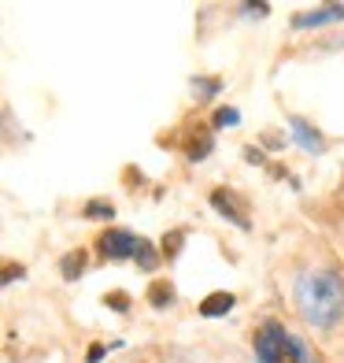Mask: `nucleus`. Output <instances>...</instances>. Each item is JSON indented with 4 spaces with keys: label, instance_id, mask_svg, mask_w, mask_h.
Returning a JSON list of instances; mask_svg holds the SVG:
<instances>
[{
    "label": "nucleus",
    "instance_id": "obj_2",
    "mask_svg": "<svg viewBox=\"0 0 344 363\" xmlns=\"http://www.w3.org/2000/svg\"><path fill=\"white\" fill-rule=\"evenodd\" d=\"M285 341H289V334H285V326L277 323V319L259 323L256 337H252L256 359H259V363H282V356H285Z\"/></svg>",
    "mask_w": 344,
    "mask_h": 363
},
{
    "label": "nucleus",
    "instance_id": "obj_1",
    "mask_svg": "<svg viewBox=\"0 0 344 363\" xmlns=\"http://www.w3.org/2000/svg\"><path fill=\"white\" fill-rule=\"evenodd\" d=\"M297 308L315 330H330L344 315V278L333 267H315L297 278Z\"/></svg>",
    "mask_w": 344,
    "mask_h": 363
},
{
    "label": "nucleus",
    "instance_id": "obj_12",
    "mask_svg": "<svg viewBox=\"0 0 344 363\" xmlns=\"http://www.w3.org/2000/svg\"><path fill=\"white\" fill-rule=\"evenodd\" d=\"M156 263H159V256H156V249H152V241H144V238H141V249H137V267H141V271H156Z\"/></svg>",
    "mask_w": 344,
    "mask_h": 363
},
{
    "label": "nucleus",
    "instance_id": "obj_20",
    "mask_svg": "<svg viewBox=\"0 0 344 363\" xmlns=\"http://www.w3.org/2000/svg\"><path fill=\"white\" fill-rule=\"evenodd\" d=\"M101 356H104V345H93V349H89V363H96Z\"/></svg>",
    "mask_w": 344,
    "mask_h": 363
},
{
    "label": "nucleus",
    "instance_id": "obj_19",
    "mask_svg": "<svg viewBox=\"0 0 344 363\" xmlns=\"http://www.w3.org/2000/svg\"><path fill=\"white\" fill-rule=\"evenodd\" d=\"M244 11L248 15H267V4H244Z\"/></svg>",
    "mask_w": 344,
    "mask_h": 363
},
{
    "label": "nucleus",
    "instance_id": "obj_14",
    "mask_svg": "<svg viewBox=\"0 0 344 363\" xmlns=\"http://www.w3.org/2000/svg\"><path fill=\"white\" fill-rule=\"evenodd\" d=\"M182 245H185V230H171V234L163 238V256H167V259H174Z\"/></svg>",
    "mask_w": 344,
    "mask_h": 363
},
{
    "label": "nucleus",
    "instance_id": "obj_8",
    "mask_svg": "<svg viewBox=\"0 0 344 363\" xmlns=\"http://www.w3.org/2000/svg\"><path fill=\"white\" fill-rule=\"evenodd\" d=\"M81 271H86V252H81V249H74V252H67L59 259V274L67 278V282H78Z\"/></svg>",
    "mask_w": 344,
    "mask_h": 363
},
{
    "label": "nucleus",
    "instance_id": "obj_15",
    "mask_svg": "<svg viewBox=\"0 0 344 363\" xmlns=\"http://www.w3.org/2000/svg\"><path fill=\"white\" fill-rule=\"evenodd\" d=\"M285 356H289L292 363H311V356H307V349H304V341L292 337V334H289V341H285Z\"/></svg>",
    "mask_w": 344,
    "mask_h": 363
},
{
    "label": "nucleus",
    "instance_id": "obj_16",
    "mask_svg": "<svg viewBox=\"0 0 344 363\" xmlns=\"http://www.w3.org/2000/svg\"><path fill=\"white\" fill-rule=\"evenodd\" d=\"M234 123H241V111L237 108H219L215 111V126H234Z\"/></svg>",
    "mask_w": 344,
    "mask_h": 363
},
{
    "label": "nucleus",
    "instance_id": "obj_17",
    "mask_svg": "<svg viewBox=\"0 0 344 363\" xmlns=\"http://www.w3.org/2000/svg\"><path fill=\"white\" fill-rule=\"evenodd\" d=\"M104 304H111L115 311H130V296H126V293H108Z\"/></svg>",
    "mask_w": 344,
    "mask_h": 363
},
{
    "label": "nucleus",
    "instance_id": "obj_7",
    "mask_svg": "<svg viewBox=\"0 0 344 363\" xmlns=\"http://www.w3.org/2000/svg\"><path fill=\"white\" fill-rule=\"evenodd\" d=\"M234 308V293H211V296H204L200 301V315L204 319H219V315H226V311Z\"/></svg>",
    "mask_w": 344,
    "mask_h": 363
},
{
    "label": "nucleus",
    "instance_id": "obj_11",
    "mask_svg": "<svg viewBox=\"0 0 344 363\" xmlns=\"http://www.w3.org/2000/svg\"><path fill=\"white\" fill-rule=\"evenodd\" d=\"M219 89H222L219 78H193V93L200 96V101H215Z\"/></svg>",
    "mask_w": 344,
    "mask_h": 363
},
{
    "label": "nucleus",
    "instance_id": "obj_18",
    "mask_svg": "<svg viewBox=\"0 0 344 363\" xmlns=\"http://www.w3.org/2000/svg\"><path fill=\"white\" fill-rule=\"evenodd\" d=\"M15 278H23V267L19 263H4V282H15Z\"/></svg>",
    "mask_w": 344,
    "mask_h": 363
},
{
    "label": "nucleus",
    "instance_id": "obj_10",
    "mask_svg": "<svg viewBox=\"0 0 344 363\" xmlns=\"http://www.w3.org/2000/svg\"><path fill=\"white\" fill-rule=\"evenodd\" d=\"M171 301H174L171 282H152V286H149V304H152V308H167Z\"/></svg>",
    "mask_w": 344,
    "mask_h": 363
},
{
    "label": "nucleus",
    "instance_id": "obj_5",
    "mask_svg": "<svg viewBox=\"0 0 344 363\" xmlns=\"http://www.w3.org/2000/svg\"><path fill=\"white\" fill-rule=\"evenodd\" d=\"M289 130H292V138H297V145L307 148V152H322V148H326V138L307 119H300V115H292V119H289Z\"/></svg>",
    "mask_w": 344,
    "mask_h": 363
},
{
    "label": "nucleus",
    "instance_id": "obj_6",
    "mask_svg": "<svg viewBox=\"0 0 344 363\" xmlns=\"http://www.w3.org/2000/svg\"><path fill=\"white\" fill-rule=\"evenodd\" d=\"M344 19V4H326V8H315V11H300L292 26L297 30H307V26H322V23H340Z\"/></svg>",
    "mask_w": 344,
    "mask_h": 363
},
{
    "label": "nucleus",
    "instance_id": "obj_4",
    "mask_svg": "<svg viewBox=\"0 0 344 363\" xmlns=\"http://www.w3.org/2000/svg\"><path fill=\"white\" fill-rule=\"evenodd\" d=\"M211 208H215L219 216H226L234 226H241V230L252 226L248 223V204H244L234 189H211Z\"/></svg>",
    "mask_w": 344,
    "mask_h": 363
},
{
    "label": "nucleus",
    "instance_id": "obj_3",
    "mask_svg": "<svg viewBox=\"0 0 344 363\" xmlns=\"http://www.w3.org/2000/svg\"><path fill=\"white\" fill-rule=\"evenodd\" d=\"M96 249H101L108 259H126V256H137L141 249V238H134L130 230H119V226H108L101 241H96Z\"/></svg>",
    "mask_w": 344,
    "mask_h": 363
},
{
    "label": "nucleus",
    "instance_id": "obj_13",
    "mask_svg": "<svg viewBox=\"0 0 344 363\" xmlns=\"http://www.w3.org/2000/svg\"><path fill=\"white\" fill-rule=\"evenodd\" d=\"M81 216L86 219H115V208L104 204V201H89L86 208H81Z\"/></svg>",
    "mask_w": 344,
    "mask_h": 363
},
{
    "label": "nucleus",
    "instance_id": "obj_9",
    "mask_svg": "<svg viewBox=\"0 0 344 363\" xmlns=\"http://www.w3.org/2000/svg\"><path fill=\"white\" fill-rule=\"evenodd\" d=\"M211 148H215V141H211V134H204V130H200V138H189L185 156H189V160H204Z\"/></svg>",
    "mask_w": 344,
    "mask_h": 363
}]
</instances>
